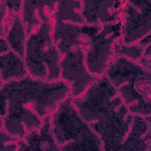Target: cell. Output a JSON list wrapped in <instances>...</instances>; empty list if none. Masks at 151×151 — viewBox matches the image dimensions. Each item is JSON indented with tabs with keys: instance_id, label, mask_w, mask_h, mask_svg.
<instances>
[{
	"instance_id": "cell-3",
	"label": "cell",
	"mask_w": 151,
	"mask_h": 151,
	"mask_svg": "<svg viewBox=\"0 0 151 151\" xmlns=\"http://www.w3.org/2000/svg\"><path fill=\"white\" fill-rule=\"evenodd\" d=\"M52 38L60 54L61 79L71 87V97L81 95L99 78L90 74L86 66V53L90 37L98 25L56 22L53 20Z\"/></svg>"
},
{
	"instance_id": "cell-15",
	"label": "cell",
	"mask_w": 151,
	"mask_h": 151,
	"mask_svg": "<svg viewBox=\"0 0 151 151\" xmlns=\"http://www.w3.org/2000/svg\"><path fill=\"white\" fill-rule=\"evenodd\" d=\"M82 7V1H57L53 20L56 22L87 24L81 15Z\"/></svg>"
},
{
	"instance_id": "cell-1",
	"label": "cell",
	"mask_w": 151,
	"mask_h": 151,
	"mask_svg": "<svg viewBox=\"0 0 151 151\" xmlns=\"http://www.w3.org/2000/svg\"><path fill=\"white\" fill-rule=\"evenodd\" d=\"M71 93L70 86L61 79L47 81L29 75L1 84V130L21 139L40 127Z\"/></svg>"
},
{
	"instance_id": "cell-6",
	"label": "cell",
	"mask_w": 151,
	"mask_h": 151,
	"mask_svg": "<svg viewBox=\"0 0 151 151\" xmlns=\"http://www.w3.org/2000/svg\"><path fill=\"white\" fill-rule=\"evenodd\" d=\"M52 24V18L27 38L23 59L28 75L33 78L61 79L60 54L53 41Z\"/></svg>"
},
{
	"instance_id": "cell-11",
	"label": "cell",
	"mask_w": 151,
	"mask_h": 151,
	"mask_svg": "<svg viewBox=\"0 0 151 151\" xmlns=\"http://www.w3.org/2000/svg\"><path fill=\"white\" fill-rule=\"evenodd\" d=\"M51 114L47 117L39 128L31 130L19 142V151L59 150L51 130Z\"/></svg>"
},
{
	"instance_id": "cell-16",
	"label": "cell",
	"mask_w": 151,
	"mask_h": 151,
	"mask_svg": "<svg viewBox=\"0 0 151 151\" xmlns=\"http://www.w3.org/2000/svg\"><path fill=\"white\" fill-rule=\"evenodd\" d=\"M0 151L19 150V139L15 138L1 130Z\"/></svg>"
},
{
	"instance_id": "cell-2",
	"label": "cell",
	"mask_w": 151,
	"mask_h": 151,
	"mask_svg": "<svg viewBox=\"0 0 151 151\" xmlns=\"http://www.w3.org/2000/svg\"><path fill=\"white\" fill-rule=\"evenodd\" d=\"M72 100L81 117L101 139L103 150H120L135 114L129 111L106 76L97 79Z\"/></svg>"
},
{
	"instance_id": "cell-14",
	"label": "cell",
	"mask_w": 151,
	"mask_h": 151,
	"mask_svg": "<svg viewBox=\"0 0 151 151\" xmlns=\"http://www.w3.org/2000/svg\"><path fill=\"white\" fill-rule=\"evenodd\" d=\"M28 75L22 57L11 50L0 54L1 84L20 80Z\"/></svg>"
},
{
	"instance_id": "cell-10",
	"label": "cell",
	"mask_w": 151,
	"mask_h": 151,
	"mask_svg": "<svg viewBox=\"0 0 151 151\" xmlns=\"http://www.w3.org/2000/svg\"><path fill=\"white\" fill-rule=\"evenodd\" d=\"M57 1H22L21 18L27 37L40 26L52 18Z\"/></svg>"
},
{
	"instance_id": "cell-5",
	"label": "cell",
	"mask_w": 151,
	"mask_h": 151,
	"mask_svg": "<svg viewBox=\"0 0 151 151\" xmlns=\"http://www.w3.org/2000/svg\"><path fill=\"white\" fill-rule=\"evenodd\" d=\"M51 123L59 150H103L101 139L81 117L71 96L60 103Z\"/></svg>"
},
{
	"instance_id": "cell-8",
	"label": "cell",
	"mask_w": 151,
	"mask_h": 151,
	"mask_svg": "<svg viewBox=\"0 0 151 151\" xmlns=\"http://www.w3.org/2000/svg\"><path fill=\"white\" fill-rule=\"evenodd\" d=\"M122 33L116 42L120 47L150 45L151 1H125Z\"/></svg>"
},
{
	"instance_id": "cell-7",
	"label": "cell",
	"mask_w": 151,
	"mask_h": 151,
	"mask_svg": "<svg viewBox=\"0 0 151 151\" xmlns=\"http://www.w3.org/2000/svg\"><path fill=\"white\" fill-rule=\"evenodd\" d=\"M122 25V19L115 23L98 25L91 34L85 63L88 72L92 76L97 78L104 76L114 60V46L120 38Z\"/></svg>"
},
{
	"instance_id": "cell-17",
	"label": "cell",
	"mask_w": 151,
	"mask_h": 151,
	"mask_svg": "<svg viewBox=\"0 0 151 151\" xmlns=\"http://www.w3.org/2000/svg\"><path fill=\"white\" fill-rule=\"evenodd\" d=\"M10 50L11 49L9 48L5 38L3 37H0V54L7 52Z\"/></svg>"
},
{
	"instance_id": "cell-9",
	"label": "cell",
	"mask_w": 151,
	"mask_h": 151,
	"mask_svg": "<svg viewBox=\"0 0 151 151\" xmlns=\"http://www.w3.org/2000/svg\"><path fill=\"white\" fill-rule=\"evenodd\" d=\"M125 1H82L81 15L88 25L115 23L122 19Z\"/></svg>"
},
{
	"instance_id": "cell-13",
	"label": "cell",
	"mask_w": 151,
	"mask_h": 151,
	"mask_svg": "<svg viewBox=\"0 0 151 151\" xmlns=\"http://www.w3.org/2000/svg\"><path fill=\"white\" fill-rule=\"evenodd\" d=\"M1 37L5 38L11 50L24 57L27 35L21 14L13 15L0 22Z\"/></svg>"
},
{
	"instance_id": "cell-12",
	"label": "cell",
	"mask_w": 151,
	"mask_h": 151,
	"mask_svg": "<svg viewBox=\"0 0 151 151\" xmlns=\"http://www.w3.org/2000/svg\"><path fill=\"white\" fill-rule=\"evenodd\" d=\"M120 150H151L150 119L137 114L134 116L130 132Z\"/></svg>"
},
{
	"instance_id": "cell-4",
	"label": "cell",
	"mask_w": 151,
	"mask_h": 151,
	"mask_svg": "<svg viewBox=\"0 0 151 151\" xmlns=\"http://www.w3.org/2000/svg\"><path fill=\"white\" fill-rule=\"evenodd\" d=\"M105 75L133 114L150 119V68L127 57L116 55Z\"/></svg>"
}]
</instances>
